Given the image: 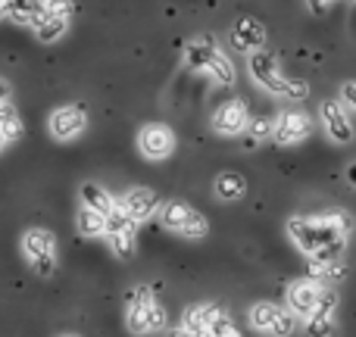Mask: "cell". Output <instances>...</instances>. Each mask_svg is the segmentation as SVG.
Segmentation results:
<instances>
[{"mask_svg": "<svg viewBox=\"0 0 356 337\" xmlns=\"http://www.w3.org/2000/svg\"><path fill=\"white\" fill-rule=\"evenodd\" d=\"M225 313V309L219 306V303H194V306H188L184 309V319H181V325L188 328L194 337H203L207 334V328L213 325L219 315Z\"/></svg>", "mask_w": 356, "mask_h": 337, "instance_id": "cell-18", "label": "cell"}, {"mask_svg": "<svg viewBox=\"0 0 356 337\" xmlns=\"http://www.w3.org/2000/svg\"><path fill=\"white\" fill-rule=\"evenodd\" d=\"M325 284H319L316 278H297V281L288 284V294H284V300H288V313L294 315V319H309L316 309V303H319V294Z\"/></svg>", "mask_w": 356, "mask_h": 337, "instance_id": "cell-14", "label": "cell"}, {"mask_svg": "<svg viewBox=\"0 0 356 337\" xmlns=\"http://www.w3.org/2000/svg\"><path fill=\"white\" fill-rule=\"evenodd\" d=\"M79 197H81V206H85V209H94V213H100L104 219H106V213L113 209V203H116V197H113L110 190H106L104 184H97V181H81Z\"/></svg>", "mask_w": 356, "mask_h": 337, "instance_id": "cell-20", "label": "cell"}, {"mask_svg": "<svg viewBox=\"0 0 356 337\" xmlns=\"http://www.w3.org/2000/svg\"><path fill=\"white\" fill-rule=\"evenodd\" d=\"M6 150V138H3V131H0V154Z\"/></svg>", "mask_w": 356, "mask_h": 337, "instance_id": "cell-31", "label": "cell"}, {"mask_svg": "<svg viewBox=\"0 0 356 337\" xmlns=\"http://www.w3.org/2000/svg\"><path fill=\"white\" fill-rule=\"evenodd\" d=\"M6 100H13V88H10V81L0 79V104H6Z\"/></svg>", "mask_w": 356, "mask_h": 337, "instance_id": "cell-29", "label": "cell"}, {"mask_svg": "<svg viewBox=\"0 0 356 337\" xmlns=\"http://www.w3.org/2000/svg\"><path fill=\"white\" fill-rule=\"evenodd\" d=\"M0 6H3V0H0Z\"/></svg>", "mask_w": 356, "mask_h": 337, "instance_id": "cell-33", "label": "cell"}, {"mask_svg": "<svg viewBox=\"0 0 356 337\" xmlns=\"http://www.w3.org/2000/svg\"><path fill=\"white\" fill-rule=\"evenodd\" d=\"M338 3L341 0H307V10L313 13V16H325V13H332Z\"/></svg>", "mask_w": 356, "mask_h": 337, "instance_id": "cell-28", "label": "cell"}, {"mask_svg": "<svg viewBox=\"0 0 356 337\" xmlns=\"http://www.w3.org/2000/svg\"><path fill=\"white\" fill-rule=\"evenodd\" d=\"M232 47L244 56L263 50L266 47V25L253 16H241L238 22L232 25Z\"/></svg>", "mask_w": 356, "mask_h": 337, "instance_id": "cell-17", "label": "cell"}, {"mask_svg": "<svg viewBox=\"0 0 356 337\" xmlns=\"http://www.w3.org/2000/svg\"><path fill=\"white\" fill-rule=\"evenodd\" d=\"M19 250H22V259L38 278H50L56 272V259H60V250H56V238L50 228H25L22 238H19Z\"/></svg>", "mask_w": 356, "mask_h": 337, "instance_id": "cell-5", "label": "cell"}, {"mask_svg": "<svg viewBox=\"0 0 356 337\" xmlns=\"http://www.w3.org/2000/svg\"><path fill=\"white\" fill-rule=\"evenodd\" d=\"M338 106L353 119V113H356V81H344V85H341Z\"/></svg>", "mask_w": 356, "mask_h": 337, "instance_id": "cell-27", "label": "cell"}, {"mask_svg": "<svg viewBox=\"0 0 356 337\" xmlns=\"http://www.w3.org/2000/svg\"><path fill=\"white\" fill-rule=\"evenodd\" d=\"M88 131V110L81 104H63L50 110L47 116V135L56 144H69Z\"/></svg>", "mask_w": 356, "mask_h": 337, "instance_id": "cell-11", "label": "cell"}, {"mask_svg": "<svg viewBox=\"0 0 356 337\" xmlns=\"http://www.w3.org/2000/svg\"><path fill=\"white\" fill-rule=\"evenodd\" d=\"M213 194L219 197L222 203H238L247 197V178L241 175V172H219V175L213 178Z\"/></svg>", "mask_w": 356, "mask_h": 337, "instance_id": "cell-19", "label": "cell"}, {"mask_svg": "<svg viewBox=\"0 0 356 337\" xmlns=\"http://www.w3.org/2000/svg\"><path fill=\"white\" fill-rule=\"evenodd\" d=\"M166 325H169L166 306L156 300L154 288L150 284H135L125 294V328L135 337H147L163 331Z\"/></svg>", "mask_w": 356, "mask_h": 337, "instance_id": "cell-3", "label": "cell"}, {"mask_svg": "<svg viewBox=\"0 0 356 337\" xmlns=\"http://www.w3.org/2000/svg\"><path fill=\"white\" fill-rule=\"evenodd\" d=\"M309 135H313V119L303 110H282L278 116H272L269 141H275L278 147H297Z\"/></svg>", "mask_w": 356, "mask_h": 337, "instance_id": "cell-12", "label": "cell"}, {"mask_svg": "<svg viewBox=\"0 0 356 337\" xmlns=\"http://www.w3.org/2000/svg\"><path fill=\"white\" fill-rule=\"evenodd\" d=\"M350 213L325 209L319 215H291L284 231L309 263H341L350 238Z\"/></svg>", "mask_w": 356, "mask_h": 337, "instance_id": "cell-1", "label": "cell"}, {"mask_svg": "<svg viewBox=\"0 0 356 337\" xmlns=\"http://www.w3.org/2000/svg\"><path fill=\"white\" fill-rule=\"evenodd\" d=\"M156 219L166 231L178 234V238L188 240H200L209 234V222L203 219L200 209H194L184 200H160V209H156Z\"/></svg>", "mask_w": 356, "mask_h": 337, "instance_id": "cell-6", "label": "cell"}, {"mask_svg": "<svg viewBox=\"0 0 356 337\" xmlns=\"http://www.w3.org/2000/svg\"><path fill=\"white\" fill-rule=\"evenodd\" d=\"M116 203H119V209H122L131 222H138V225H141V222H147V219H154L156 209H160V197H156V190L144 188V184L129 188Z\"/></svg>", "mask_w": 356, "mask_h": 337, "instance_id": "cell-15", "label": "cell"}, {"mask_svg": "<svg viewBox=\"0 0 356 337\" xmlns=\"http://www.w3.org/2000/svg\"><path fill=\"white\" fill-rule=\"evenodd\" d=\"M334 334V315H309L307 337H332Z\"/></svg>", "mask_w": 356, "mask_h": 337, "instance_id": "cell-25", "label": "cell"}, {"mask_svg": "<svg viewBox=\"0 0 356 337\" xmlns=\"http://www.w3.org/2000/svg\"><path fill=\"white\" fill-rule=\"evenodd\" d=\"M247 72H250L253 85L263 88V91L272 94V97H284V100H307L309 97V85H307V81L284 75L278 56L269 54L266 47L247 56Z\"/></svg>", "mask_w": 356, "mask_h": 337, "instance_id": "cell-2", "label": "cell"}, {"mask_svg": "<svg viewBox=\"0 0 356 337\" xmlns=\"http://www.w3.org/2000/svg\"><path fill=\"white\" fill-rule=\"evenodd\" d=\"M60 337H79V334H60Z\"/></svg>", "mask_w": 356, "mask_h": 337, "instance_id": "cell-32", "label": "cell"}, {"mask_svg": "<svg viewBox=\"0 0 356 337\" xmlns=\"http://www.w3.org/2000/svg\"><path fill=\"white\" fill-rule=\"evenodd\" d=\"M250 119L253 116H250L247 100L232 97V100H222V104L213 110V116H209V129H213V135H219V138H238Z\"/></svg>", "mask_w": 356, "mask_h": 337, "instance_id": "cell-13", "label": "cell"}, {"mask_svg": "<svg viewBox=\"0 0 356 337\" xmlns=\"http://www.w3.org/2000/svg\"><path fill=\"white\" fill-rule=\"evenodd\" d=\"M135 144H138V154H141L147 163H163V160H169V156L175 154L178 138H175L172 125L147 122V125H141V129H138Z\"/></svg>", "mask_w": 356, "mask_h": 337, "instance_id": "cell-9", "label": "cell"}, {"mask_svg": "<svg viewBox=\"0 0 356 337\" xmlns=\"http://www.w3.org/2000/svg\"><path fill=\"white\" fill-rule=\"evenodd\" d=\"M203 337H241V331H238V325H234V322L228 319L225 313H222L219 319H216L213 325L207 328V334H203Z\"/></svg>", "mask_w": 356, "mask_h": 337, "instance_id": "cell-26", "label": "cell"}, {"mask_svg": "<svg viewBox=\"0 0 356 337\" xmlns=\"http://www.w3.org/2000/svg\"><path fill=\"white\" fill-rule=\"evenodd\" d=\"M0 131H3L6 138V147L10 144H16L19 138H22V119H19V110L13 100H6V104H0Z\"/></svg>", "mask_w": 356, "mask_h": 337, "instance_id": "cell-22", "label": "cell"}, {"mask_svg": "<svg viewBox=\"0 0 356 337\" xmlns=\"http://www.w3.org/2000/svg\"><path fill=\"white\" fill-rule=\"evenodd\" d=\"M72 13H75L72 0H44L38 19L31 22V31H35L38 44H56L60 41V38L69 31Z\"/></svg>", "mask_w": 356, "mask_h": 337, "instance_id": "cell-7", "label": "cell"}, {"mask_svg": "<svg viewBox=\"0 0 356 337\" xmlns=\"http://www.w3.org/2000/svg\"><path fill=\"white\" fill-rule=\"evenodd\" d=\"M75 225H79V231L85 234V238H100L104 228H106V219L100 213H94V209L79 206V219H75Z\"/></svg>", "mask_w": 356, "mask_h": 337, "instance_id": "cell-24", "label": "cell"}, {"mask_svg": "<svg viewBox=\"0 0 356 337\" xmlns=\"http://www.w3.org/2000/svg\"><path fill=\"white\" fill-rule=\"evenodd\" d=\"M247 319H250V328L266 337H291L297 331V319L288 313V309L275 306L269 300H259L247 309Z\"/></svg>", "mask_w": 356, "mask_h": 337, "instance_id": "cell-8", "label": "cell"}, {"mask_svg": "<svg viewBox=\"0 0 356 337\" xmlns=\"http://www.w3.org/2000/svg\"><path fill=\"white\" fill-rule=\"evenodd\" d=\"M269 135H272V116L250 119V122L244 125V131H241V138H244V150H253V147H259V144H266Z\"/></svg>", "mask_w": 356, "mask_h": 337, "instance_id": "cell-23", "label": "cell"}, {"mask_svg": "<svg viewBox=\"0 0 356 337\" xmlns=\"http://www.w3.org/2000/svg\"><path fill=\"white\" fill-rule=\"evenodd\" d=\"M319 119L325 135L332 138V144H350L353 141V119L347 116L344 110L338 106V100H322L319 104Z\"/></svg>", "mask_w": 356, "mask_h": 337, "instance_id": "cell-16", "label": "cell"}, {"mask_svg": "<svg viewBox=\"0 0 356 337\" xmlns=\"http://www.w3.org/2000/svg\"><path fill=\"white\" fill-rule=\"evenodd\" d=\"M181 60L191 72H203L213 79V85L232 88L234 85V66L228 60V54L213 41V38H194L184 44Z\"/></svg>", "mask_w": 356, "mask_h": 337, "instance_id": "cell-4", "label": "cell"}, {"mask_svg": "<svg viewBox=\"0 0 356 337\" xmlns=\"http://www.w3.org/2000/svg\"><path fill=\"white\" fill-rule=\"evenodd\" d=\"M110 250L116 259H131L138 250V222H131L129 215L119 209V203H113V209L106 213V228H104Z\"/></svg>", "mask_w": 356, "mask_h": 337, "instance_id": "cell-10", "label": "cell"}, {"mask_svg": "<svg viewBox=\"0 0 356 337\" xmlns=\"http://www.w3.org/2000/svg\"><path fill=\"white\" fill-rule=\"evenodd\" d=\"M169 337H194V334H191L184 325H178V328H172V331H169Z\"/></svg>", "mask_w": 356, "mask_h": 337, "instance_id": "cell-30", "label": "cell"}, {"mask_svg": "<svg viewBox=\"0 0 356 337\" xmlns=\"http://www.w3.org/2000/svg\"><path fill=\"white\" fill-rule=\"evenodd\" d=\"M41 3L44 0H3L0 16L13 19L16 25H31L38 19V13H41Z\"/></svg>", "mask_w": 356, "mask_h": 337, "instance_id": "cell-21", "label": "cell"}]
</instances>
